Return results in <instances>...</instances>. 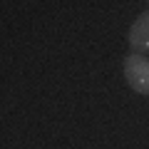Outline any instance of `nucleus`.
I'll list each match as a JSON object with an SVG mask.
<instances>
[{
	"label": "nucleus",
	"mask_w": 149,
	"mask_h": 149,
	"mask_svg": "<svg viewBox=\"0 0 149 149\" xmlns=\"http://www.w3.org/2000/svg\"><path fill=\"white\" fill-rule=\"evenodd\" d=\"M122 70H124L127 85L137 95H149V57H144L139 52H132L124 57Z\"/></svg>",
	"instance_id": "1"
},
{
	"label": "nucleus",
	"mask_w": 149,
	"mask_h": 149,
	"mask_svg": "<svg viewBox=\"0 0 149 149\" xmlns=\"http://www.w3.org/2000/svg\"><path fill=\"white\" fill-rule=\"evenodd\" d=\"M129 45H132L134 52H149V10H144L137 20L132 22L129 27V35H127Z\"/></svg>",
	"instance_id": "2"
}]
</instances>
